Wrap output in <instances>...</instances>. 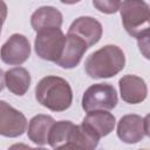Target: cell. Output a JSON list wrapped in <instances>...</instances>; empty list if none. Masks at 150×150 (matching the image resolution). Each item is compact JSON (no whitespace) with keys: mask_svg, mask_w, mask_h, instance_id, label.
<instances>
[{"mask_svg":"<svg viewBox=\"0 0 150 150\" xmlns=\"http://www.w3.org/2000/svg\"><path fill=\"white\" fill-rule=\"evenodd\" d=\"M4 87H5V73L0 68V91L4 89Z\"/></svg>","mask_w":150,"mask_h":150,"instance_id":"21","label":"cell"},{"mask_svg":"<svg viewBox=\"0 0 150 150\" xmlns=\"http://www.w3.org/2000/svg\"><path fill=\"white\" fill-rule=\"evenodd\" d=\"M98 141L100 137L81 123L79 125H73L66 144L71 150H95Z\"/></svg>","mask_w":150,"mask_h":150,"instance_id":"13","label":"cell"},{"mask_svg":"<svg viewBox=\"0 0 150 150\" xmlns=\"http://www.w3.org/2000/svg\"><path fill=\"white\" fill-rule=\"evenodd\" d=\"M62 21L61 12L53 6H42L30 16V25L35 32L47 28H60Z\"/></svg>","mask_w":150,"mask_h":150,"instance_id":"14","label":"cell"},{"mask_svg":"<svg viewBox=\"0 0 150 150\" xmlns=\"http://www.w3.org/2000/svg\"><path fill=\"white\" fill-rule=\"evenodd\" d=\"M115 116L107 110L90 111L83 118L82 124L91 130L100 138L109 135L115 128Z\"/></svg>","mask_w":150,"mask_h":150,"instance_id":"12","label":"cell"},{"mask_svg":"<svg viewBox=\"0 0 150 150\" xmlns=\"http://www.w3.org/2000/svg\"><path fill=\"white\" fill-rule=\"evenodd\" d=\"M66 35L61 28H47L36 32L34 48L39 57L56 62L61 56Z\"/></svg>","mask_w":150,"mask_h":150,"instance_id":"5","label":"cell"},{"mask_svg":"<svg viewBox=\"0 0 150 150\" xmlns=\"http://www.w3.org/2000/svg\"><path fill=\"white\" fill-rule=\"evenodd\" d=\"M54 123H55V120L49 115L39 114L34 116L28 123V130H27L28 138L38 145L47 144L48 135Z\"/></svg>","mask_w":150,"mask_h":150,"instance_id":"15","label":"cell"},{"mask_svg":"<svg viewBox=\"0 0 150 150\" xmlns=\"http://www.w3.org/2000/svg\"><path fill=\"white\" fill-rule=\"evenodd\" d=\"M87 49H88V47L83 40H81L80 38H77L73 34L67 33V35L64 38V45H63L61 56L59 57V60L55 63L62 68L71 69L80 63V61H81L82 56L84 55V53L87 52Z\"/></svg>","mask_w":150,"mask_h":150,"instance_id":"10","label":"cell"},{"mask_svg":"<svg viewBox=\"0 0 150 150\" xmlns=\"http://www.w3.org/2000/svg\"><path fill=\"white\" fill-rule=\"evenodd\" d=\"M30 146H28L27 144H23V143H15L13 145H11L7 150H29Z\"/></svg>","mask_w":150,"mask_h":150,"instance_id":"20","label":"cell"},{"mask_svg":"<svg viewBox=\"0 0 150 150\" xmlns=\"http://www.w3.org/2000/svg\"><path fill=\"white\" fill-rule=\"evenodd\" d=\"M125 66L124 52L115 45H107L91 53L86 62V73L93 79H108L118 74Z\"/></svg>","mask_w":150,"mask_h":150,"instance_id":"2","label":"cell"},{"mask_svg":"<svg viewBox=\"0 0 150 150\" xmlns=\"http://www.w3.org/2000/svg\"><path fill=\"white\" fill-rule=\"evenodd\" d=\"M102 32L101 22L91 16H80L75 19L68 29V34H73L83 40L88 48L100 41Z\"/></svg>","mask_w":150,"mask_h":150,"instance_id":"9","label":"cell"},{"mask_svg":"<svg viewBox=\"0 0 150 150\" xmlns=\"http://www.w3.org/2000/svg\"><path fill=\"white\" fill-rule=\"evenodd\" d=\"M54 150H71L67 144H64V145H61V146H59V148H55Z\"/></svg>","mask_w":150,"mask_h":150,"instance_id":"22","label":"cell"},{"mask_svg":"<svg viewBox=\"0 0 150 150\" xmlns=\"http://www.w3.org/2000/svg\"><path fill=\"white\" fill-rule=\"evenodd\" d=\"M73 123L70 121H59L55 122L49 131L48 135V144L52 148H59L61 145H64L68 139L69 131L73 128Z\"/></svg>","mask_w":150,"mask_h":150,"instance_id":"17","label":"cell"},{"mask_svg":"<svg viewBox=\"0 0 150 150\" xmlns=\"http://www.w3.org/2000/svg\"><path fill=\"white\" fill-rule=\"evenodd\" d=\"M116 89L109 83H95L82 96V108L86 112L96 110H111L117 104Z\"/></svg>","mask_w":150,"mask_h":150,"instance_id":"4","label":"cell"},{"mask_svg":"<svg viewBox=\"0 0 150 150\" xmlns=\"http://www.w3.org/2000/svg\"><path fill=\"white\" fill-rule=\"evenodd\" d=\"M38 102L52 111H64L73 102L70 84L60 76L42 77L35 87Z\"/></svg>","mask_w":150,"mask_h":150,"instance_id":"1","label":"cell"},{"mask_svg":"<svg viewBox=\"0 0 150 150\" xmlns=\"http://www.w3.org/2000/svg\"><path fill=\"white\" fill-rule=\"evenodd\" d=\"M6 16H7V5L0 0V33H1L2 25L6 20Z\"/></svg>","mask_w":150,"mask_h":150,"instance_id":"19","label":"cell"},{"mask_svg":"<svg viewBox=\"0 0 150 150\" xmlns=\"http://www.w3.org/2000/svg\"><path fill=\"white\" fill-rule=\"evenodd\" d=\"M26 129V116L6 101L0 100V135L13 138L21 136Z\"/></svg>","mask_w":150,"mask_h":150,"instance_id":"7","label":"cell"},{"mask_svg":"<svg viewBox=\"0 0 150 150\" xmlns=\"http://www.w3.org/2000/svg\"><path fill=\"white\" fill-rule=\"evenodd\" d=\"M118 11L121 13L123 27L129 35L138 40L149 36L150 11L145 1H122Z\"/></svg>","mask_w":150,"mask_h":150,"instance_id":"3","label":"cell"},{"mask_svg":"<svg viewBox=\"0 0 150 150\" xmlns=\"http://www.w3.org/2000/svg\"><path fill=\"white\" fill-rule=\"evenodd\" d=\"M141 150H146V149H141Z\"/></svg>","mask_w":150,"mask_h":150,"instance_id":"24","label":"cell"},{"mask_svg":"<svg viewBox=\"0 0 150 150\" xmlns=\"http://www.w3.org/2000/svg\"><path fill=\"white\" fill-rule=\"evenodd\" d=\"M30 55V45L22 34H13L2 45L0 57L2 62L9 66H20L28 60Z\"/></svg>","mask_w":150,"mask_h":150,"instance_id":"8","label":"cell"},{"mask_svg":"<svg viewBox=\"0 0 150 150\" xmlns=\"http://www.w3.org/2000/svg\"><path fill=\"white\" fill-rule=\"evenodd\" d=\"M93 6L96 7L100 12L105 14L116 13L120 9L121 1H112V0H94Z\"/></svg>","mask_w":150,"mask_h":150,"instance_id":"18","label":"cell"},{"mask_svg":"<svg viewBox=\"0 0 150 150\" xmlns=\"http://www.w3.org/2000/svg\"><path fill=\"white\" fill-rule=\"evenodd\" d=\"M121 97L129 104H137L143 102L148 95V87L145 81L136 75H124L118 81Z\"/></svg>","mask_w":150,"mask_h":150,"instance_id":"11","label":"cell"},{"mask_svg":"<svg viewBox=\"0 0 150 150\" xmlns=\"http://www.w3.org/2000/svg\"><path fill=\"white\" fill-rule=\"evenodd\" d=\"M149 116L144 118L129 114L121 117L117 123V136L127 144H135L143 139L144 136H149Z\"/></svg>","mask_w":150,"mask_h":150,"instance_id":"6","label":"cell"},{"mask_svg":"<svg viewBox=\"0 0 150 150\" xmlns=\"http://www.w3.org/2000/svg\"><path fill=\"white\" fill-rule=\"evenodd\" d=\"M5 84L12 94L22 96L29 89L30 75L26 68L14 67L5 73Z\"/></svg>","mask_w":150,"mask_h":150,"instance_id":"16","label":"cell"},{"mask_svg":"<svg viewBox=\"0 0 150 150\" xmlns=\"http://www.w3.org/2000/svg\"><path fill=\"white\" fill-rule=\"evenodd\" d=\"M29 150H47L45 148H29Z\"/></svg>","mask_w":150,"mask_h":150,"instance_id":"23","label":"cell"}]
</instances>
